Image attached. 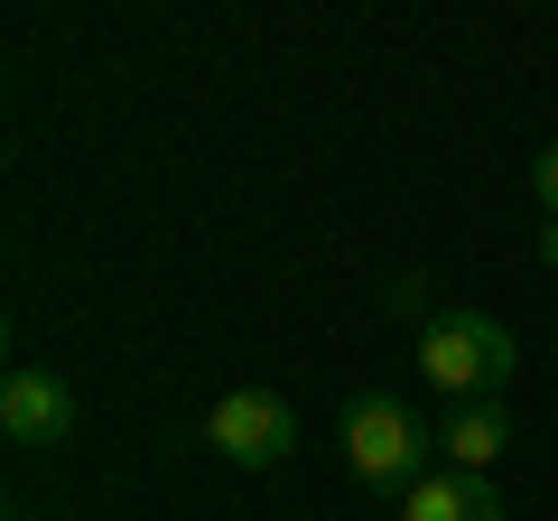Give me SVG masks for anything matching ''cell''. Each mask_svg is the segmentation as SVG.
I'll return each instance as SVG.
<instances>
[{
  "mask_svg": "<svg viewBox=\"0 0 558 521\" xmlns=\"http://www.w3.org/2000/svg\"><path fill=\"white\" fill-rule=\"evenodd\" d=\"M521 344L502 317H484V307H438V317L418 326V373H428V391H447V401H494L502 381H512Z\"/></svg>",
  "mask_w": 558,
  "mask_h": 521,
  "instance_id": "obj_1",
  "label": "cell"
},
{
  "mask_svg": "<svg viewBox=\"0 0 558 521\" xmlns=\"http://www.w3.org/2000/svg\"><path fill=\"white\" fill-rule=\"evenodd\" d=\"M336 438H344L354 484H400V494L428 475V447H438V438H428V420H418L400 391H354L344 420H336Z\"/></svg>",
  "mask_w": 558,
  "mask_h": 521,
  "instance_id": "obj_2",
  "label": "cell"
},
{
  "mask_svg": "<svg viewBox=\"0 0 558 521\" xmlns=\"http://www.w3.org/2000/svg\"><path fill=\"white\" fill-rule=\"evenodd\" d=\"M205 447H215L223 465H279L289 447H299V410L279 401V391H223L215 410H205Z\"/></svg>",
  "mask_w": 558,
  "mask_h": 521,
  "instance_id": "obj_3",
  "label": "cell"
},
{
  "mask_svg": "<svg viewBox=\"0 0 558 521\" xmlns=\"http://www.w3.org/2000/svg\"><path fill=\"white\" fill-rule=\"evenodd\" d=\"M0 438L10 447H65L75 438V391H65V373L20 363V373L0 381Z\"/></svg>",
  "mask_w": 558,
  "mask_h": 521,
  "instance_id": "obj_4",
  "label": "cell"
},
{
  "mask_svg": "<svg viewBox=\"0 0 558 521\" xmlns=\"http://www.w3.org/2000/svg\"><path fill=\"white\" fill-rule=\"evenodd\" d=\"M400 521H502L494 475H465V465H428V475L400 494Z\"/></svg>",
  "mask_w": 558,
  "mask_h": 521,
  "instance_id": "obj_5",
  "label": "cell"
},
{
  "mask_svg": "<svg viewBox=\"0 0 558 521\" xmlns=\"http://www.w3.org/2000/svg\"><path fill=\"white\" fill-rule=\"evenodd\" d=\"M438 447L465 465V475H484V465L512 447V420H502V401H465L457 420H447V438H438Z\"/></svg>",
  "mask_w": 558,
  "mask_h": 521,
  "instance_id": "obj_6",
  "label": "cell"
},
{
  "mask_svg": "<svg viewBox=\"0 0 558 521\" xmlns=\"http://www.w3.org/2000/svg\"><path fill=\"white\" fill-rule=\"evenodd\" d=\"M531 196L549 205V223H558V141H549V149H539V159H531Z\"/></svg>",
  "mask_w": 558,
  "mask_h": 521,
  "instance_id": "obj_7",
  "label": "cell"
},
{
  "mask_svg": "<svg viewBox=\"0 0 558 521\" xmlns=\"http://www.w3.org/2000/svg\"><path fill=\"white\" fill-rule=\"evenodd\" d=\"M391 317H418V326H428V289H418V280H400V289H391Z\"/></svg>",
  "mask_w": 558,
  "mask_h": 521,
  "instance_id": "obj_8",
  "label": "cell"
},
{
  "mask_svg": "<svg viewBox=\"0 0 558 521\" xmlns=\"http://www.w3.org/2000/svg\"><path fill=\"white\" fill-rule=\"evenodd\" d=\"M549 344H558V336H549Z\"/></svg>",
  "mask_w": 558,
  "mask_h": 521,
  "instance_id": "obj_9",
  "label": "cell"
}]
</instances>
